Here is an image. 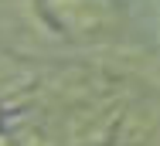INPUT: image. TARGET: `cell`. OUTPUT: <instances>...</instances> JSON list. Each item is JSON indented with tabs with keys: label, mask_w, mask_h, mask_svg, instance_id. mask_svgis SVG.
<instances>
[{
	"label": "cell",
	"mask_w": 160,
	"mask_h": 146,
	"mask_svg": "<svg viewBox=\"0 0 160 146\" xmlns=\"http://www.w3.org/2000/svg\"><path fill=\"white\" fill-rule=\"evenodd\" d=\"M55 21L75 34H89L102 24V7L99 0H48Z\"/></svg>",
	"instance_id": "1"
}]
</instances>
